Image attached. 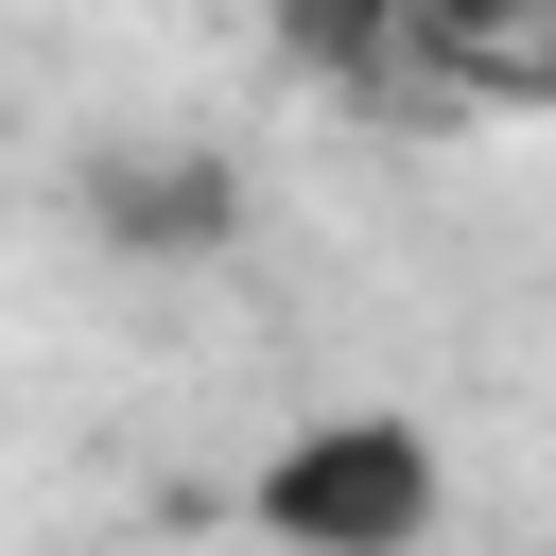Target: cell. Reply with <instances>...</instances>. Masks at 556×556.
<instances>
[{
    "mask_svg": "<svg viewBox=\"0 0 556 556\" xmlns=\"http://www.w3.org/2000/svg\"><path fill=\"white\" fill-rule=\"evenodd\" d=\"M261 539L278 556H434V521H452V469H434V434L417 417H382V400H348V417H295L278 452H261Z\"/></svg>",
    "mask_w": 556,
    "mask_h": 556,
    "instance_id": "obj_1",
    "label": "cell"
},
{
    "mask_svg": "<svg viewBox=\"0 0 556 556\" xmlns=\"http://www.w3.org/2000/svg\"><path fill=\"white\" fill-rule=\"evenodd\" d=\"M87 226L139 243V261H191V243H226V174L208 156H104L87 174Z\"/></svg>",
    "mask_w": 556,
    "mask_h": 556,
    "instance_id": "obj_2",
    "label": "cell"
}]
</instances>
